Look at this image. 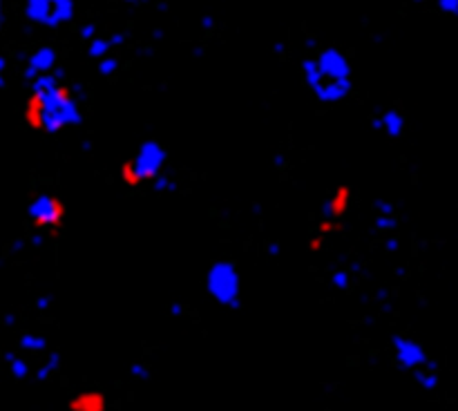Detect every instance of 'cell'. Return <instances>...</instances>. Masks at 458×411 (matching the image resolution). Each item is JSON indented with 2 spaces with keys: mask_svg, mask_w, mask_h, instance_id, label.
Listing matches in <instances>:
<instances>
[{
  "mask_svg": "<svg viewBox=\"0 0 458 411\" xmlns=\"http://www.w3.org/2000/svg\"><path fill=\"white\" fill-rule=\"evenodd\" d=\"M25 123L43 134H61L83 123V107L61 72L43 74L29 81V96L23 107Z\"/></svg>",
  "mask_w": 458,
  "mask_h": 411,
  "instance_id": "cell-1",
  "label": "cell"
},
{
  "mask_svg": "<svg viewBox=\"0 0 458 411\" xmlns=\"http://www.w3.org/2000/svg\"><path fill=\"white\" fill-rule=\"evenodd\" d=\"M302 83L322 105H337L353 92V65L340 47H320L302 61Z\"/></svg>",
  "mask_w": 458,
  "mask_h": 411,
  "instance_id": "cell-2",
  "label": "cell"
},
{
  "mask_svg": "<svg viewBox=\"0 0 458 411\" xmlns=\"http://www.w3.org/2000/svg\"><path fill=\"white\" fill-rule=\"evenodd\" d=\"M168 148L157 139H146L136 146L134 155L121 166V182L127 188L150 186L168 170Z\"/></svg>",
  "mask_w": 458,
  "mask_h": 411,
  "instance_id": "cell-3",
  "label": "cell"
},
{
  "mask_svg": "<svg viewBox=\"0 0 458 411\" xmlns=\"http://www.w3.org/2000/svg\"><path fill=\"white\" fill-rule=\"evenodd\" d=\"M204 286L215 304L228 311L242 308V273L231 259H215L206 270Z\"/></svg>",
  "mask_w": 458,
  "mask_h": 411,
  "instance_id": "cell-4",
  "label": "cell"
},
{
  "mask_svg": "<svg viewBox=\"0 0 458 411\" xmlns=\"http://www.w3.org/2000/svg\"><path fill=\"white\" fill-rule=\"evenodd\" d=\"M23 14L32 25L43 29H61L74 21V0H25Z\"/></svg>",
  "mask_w": 458,
  "mask_h": 411,
  "instance_id": "cell-5",
  "label": "cell"
},
{
  "mask_svg": "<svg viewBox=\"0 0 458 411\" xmlns=\"http://www.w3.org/2000/svg\"><path fill=\"white\" fill-rule=\"evenodd\" d=\"M65 202L54 193H38L29 199L27 219L38 233H54L65 222Z\"/></svg>",
  "mask_w": 458,
  "mask_h": 411,
  "instance_id": "cell-6",
  "label": "cell"
},
{
  "mask_svg": "<svg viewBox=\"0 0 458 411\" xmlns=\"http://www.w3.org/2000/svg\"><path fill=\"white\" fill-rule=\"evenodd\" d=\"M391 349H394L396 367L400 371H407V374H414V371L423 367H438L434 360L427 356L425 347L409 335H394Z\"/></svg>",
  "mask_w": 458,
  "mask_h": 411,
  "instance_id": "cell-7",
  "label": "cell"
},
{
  "mask_svg": "<svg viewBox=\"0 0 458 411\" xmlns=\"http://www.w3.org/2000/svg\"><path fill=\"white\" fill-rule=\"evenodd\" d=\"M58 65H61V54H58V49L52 47V45H41L25 58L21 76L29 83V81H34V78L43 76V74L58 72Z\"/></svg>",
  "mask_w": 458,
  "mask_h": 411,
  "instance_id": "cell-8",
  "label": "cell"
},
{
  "mask_svg": "<svg viewBox=\"0 0 458 411\" xmlns=\"http://www.w3.org/2000/svg\"><path fill=\"white\" fill-rule=\"evenodd\" d=\"M371 128L389 139H400L407 130V119L398 107H385L371 116Z\"/></svg>",
  "mask_w": 458,
  "mask_h": 411,
  "instance_id": "cell-9",
  "label": "cell"
},
{
  "mask_svg": "<svg viewBox=\"0 0 458 411\" xmlns=\"http://www.w3.org/2000/svg\"><path fill=\"white\" fill-rule=\"evenodd\" d=\"M351 199H353V193L349 186H340L335 188L328 199L322 206V215H324V222L326 224H333L337 219H342L346 215V210L351 206Z\"/></svg>",
  "mask_w": 458,
  "mask_h": 411,
  "instance_id": "cell-10",
  "label": "cell"
},
{
  "mask_svg": "<svg viewBox=\"0 0 458 411\" xmlns=\"http://www.w3.org/2000/svg\"><path fill=\"white\" fill-rule=\"evenodd\" d=\"M67 407L72 411H105L107 409V396L98 389L81 391L69 398Z\"/></svg>",
  "mask_w": 458,
  "mask_h": 411,
  "instance_id": "cell-11",
  "label": "cell"
},
{
  "mask_svg": "<svg viewBox=\"0 0 458 411\" xmlns=\"http://www.w3.org/2000/svg\"><path fill=\"white\" fill-rule=\"evenodd\" d=\"M398 226V217H396V208L391 202L387 199H378L373 204V228L378 233H391Z\"/></svg>",
  "mask_w": 458,
  "mask_h": 411,
  "instance_id": "cell-12",
  "label": "cell"
},
{
  "mask_svg": "<svg viewBox=\"0 0 458 411\" xmlns=\"http://www.w3.org/2000/svg\"><path fill=\"white\" fill-rule=\"evenodd\" d=\"M121 43H125L123 34H112V36H96L87 43V56L92 61H101V58L112 54V49L118 47Z\"/></svg>",
  "mask_w": 458,
  "mask_h": 411,
  "instance_id": "cell-13",
  "label": "cell"
},
{
  "mask_svg": "<svg viewBox=\"0 0 458 411\" xmlns=\"http://www.w3.org/2000/svg\"><path fill=\"white\" fill-rule=\"evenodd\" d=\"M18 351H23L27 356H45L49 351V340L43 333L27 331V333L18 338Z\"/></svg>",
  "mask_w": 458,
  "mask_h": 411,
  "instance_id": "cell-14",
  "label": "cell"
},
{
  "mask_svg": "<svg viewBox=\"0 0 458 411\" xmlns=\"http://www.w3.org/2000/svg\"><path fill=\"white\" fill-rule=\"evenodd\" d=\"M61 367H63L61 353H58V351H47L41 362H38L34 376H36V380H52L58 371H61Z\"/></svg>",
  "mask_w": 458,
  "mask_h": 411,
  "instance_id": "cell-15",
  "label": "cell"
},
{
  "mask_svg": "<svg viewBox=\"0 0 458 411\" xmlns=\"http://www.w3.org/2000/svg\"><path fill=\"white\" fill-rule=\"evenodd\" d=\"M5 365H7V371L12 374L14 380H27L32 376V365H29V360L14 351V353H5Z\"/></svg>",
  "mask_w": 458,
  "mask_h": 411,
  "instance_id": "cell-16",
  "label": "cell"
},
{
  "mask_svg": "<svg viewBox=\"0 0 458 411\" xmlns=\"http://www.w3.org/2000/svg\"><path fill=\"white\" fill-rule=\"evenodd\" d=\"M414 383L423 391H436L441 387V376H438V367H423L412 374Z\"/></svg>",
  "mask_w": 458,
  "mask_h": 411,
  "instance_id": "cell-17",
  "label": "cell"
},
{
  "mask_svg": "<svg viewBox=\"0 0 458 411\" xmlns=\"http://www.w3.org/2000/svg\"><path fill=\"white\" fill-rule=\"evenodd\" d=\"M118 69H121V61H118L114 54H109V56L101 58V61H96V74L101 76V78L116 76Z\"/></svg>",
  "mask_w": 458,
  "mask_h": 411,
  "instance_id": "cell-18",
  "label": "cell"
},
{
  "mask_svg": "<svg viewBox=\"0 0 458 411\" xmlns=\"http://www.w3.org/2000/svg\"><path fill=\"white\" fill-rule=\"evenodd\" d=\"M328 282H331V286H333L335 290H340V293H344V290H349V288H351L353 277H351L349 270L340 268V270H333L331 277H328Z\"/></svg>",
  "mask_w": 458,
  "mask_h": 411,
  "instance_id": "cell-19",
  "label": "cell"
},
{
  "mask_svg": "<svg viewBox=\"0 0 458 411\" xmlns=\"http://www.w3.org/2000/svg\"><path fill=\"white\" fill-rule=\"evenodd\" d=\"M150 188L155 190V193H159V195H168V193H177L179 190V184L175 182V179L168 175V173H164L161 177H157L155 182L150 184Z\"/></svg>",
  "mask_w": 458,
  "mask_h": 411,
  "instance_id": "cell-20",
  "label": "cell"
},
{
  "mask_svg": "<svg viewBox=\"0 0 458 411\" xmlns=\"http://www.w3.org/2000/svg\"><path fill=\"white\" fill-rule=\"evenodd\" d=\"M127 378L132 380V383H146V380H150V367L141 360H134V362L127 367Z\"/></svg>",
  "mask_w": 458,
  "mask_h": 411,
  "instance_id": "cell-21",
  "label": "cell"
},
{
  "mask_svg": "<svg viewBox=\"0 0 458 411\" xmlns=\"http://www.w3.org/2000/svg\"><path fill=\"white\" fill-rule=\"evenodd\" d=\"M438 12L450 14V16H458V0H434Z\"/></svg>",
  "mask_w": 458,
  "mask_h": 411,
  "instance_id": "cell-22",
  "label": "cell"
},
{
  "mask_svg": "<svg viewBox=\"0 0 458 411\" xmlns=\"http://www.w3.org/2000/svg\"><path fill=\"white\" fill-rule=\"evenodd\" d=\"M34 306H36L38 313H49V311L54 308V297L52 295H38Z\"/></svg>",
  "mask_w": 458,
  "mask_h": 411,
  "instance_id": "cell-23",
  "label": "cell"
},
{
  "mask_svg": "<svg viewBox=\"0 0 458 411\" xmlns=\"http://www.w3.org/2000/svg\"><path fill=\"white\" fill-rule=\"evenodd\" d=\"M98 34H96V25L94 23H87V25H83V29H81V38L85 43H89L92 38H96Z\"/></svg>",
  "mask_w": 458,
  "mask_h": 411,
  "instance_id": "cell-24",
  "label": "cell"
},
{
  "mask_svg": "<svg viewBox=\"0 0 458 411\" xmlns=\"http://www.w3.org/2000/svg\"><path fill=\"white\" fill-rule=\"evenodd\" d=\"M168 313H170L173 317H184V315H186V306H184V304H177V302H175V304H170V306H168Z\"/></svg>",
  "mask_w": 458,
  "mask_h": 411,
  "instance_id": "cell-25",
  "label": "cell"
},
{
  "mask_svg": "<svg viewBox=\"0 0 458 411\" xmlns=\"http://www.w3.org/2000/svg\"><path fill=\"white\" fill-rule=\"evenodd\" d=\"M125 3H132V5H134V3H141V0H125Z\"/></svg>",
  "mask_w": 458,
  "mask_h": 411,
  "instance_id": "cell-26",
  "label": "cell"
}]
</instances>
